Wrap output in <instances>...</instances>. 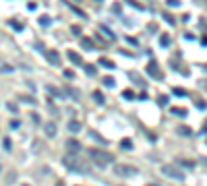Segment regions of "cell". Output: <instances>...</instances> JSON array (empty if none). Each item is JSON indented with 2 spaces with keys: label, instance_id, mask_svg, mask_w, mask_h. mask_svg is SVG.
<instances>
[{
  "label": "cell",
  "instance_id": "cell-37",
  "mask_svg": "<svg viewBox=\"0 0 207 186\" xmlns=\"http://www.w3.org/2000/svg\"><path fill=\"white\" fill-rule=\"evenodd\" d=\"M91 137H93V139H95V141H99V143H104V145H106V141L102 139V137H99V135H95V133H91Z\"/></svg>",
  "mask_w": 207,
  "mask_h": 186
},
{
  "label": "cell",
  "instance_id": "cell-48",
  "mask_svg": "<svg viewBox=\"0 0 207 186\" xmlns=\"http://www.w3.org/2000/svg\"><path fill=\"white\" fill-rule=\"evenodd\" d=\"M77 2H83V0H77Z\"/></svg>",
  "mask_w": 207,
  "mask_h": 186
},
{
  "label": "cell",
  "instance_id": "cell-45",
  "mask_svg": "<svg viewBox=\"0 0 207 186\" xmlns=\"http://www.w3.org/2000/svg\"><path fill=\"white\" fill-rule=\"evenodd\" d=\"M201 163H205L207 165V157H201Z\"/></svg>",
  "mask_w": 207,
  "mask_h": 186
},
{
  "label": "cell",
  "instance_id": "cell-9",
  "mask_svg": "<svg viewBox=\"0 0 207 186\" xmlns=\"http://www.w3.org/2000/svg\"><path fill=\"white\" fill-rule=\"evenodd\" d=\"M66 56H69V60H73L77 66H85V62H83V58L77 54V52H66Z\"/></svg>",
  "mask_w": 207,
  "mask_h": 186
},
{
  "label": "cell",
  "instance_id": "cell-43",
  "mask_svg": "<svg viewBox=\"0 0 207 186\" xmlns=\"http://www.w3.org/2000/svg\"><path fill=\"white\" fill-rule=\"evenodd\" d=\"M4 149H6V151L10 149V139H4Z\"/></svg>",
  "mask_w": 207,
  "mask_h": 186
},
{
  "label": "cell",
  "instance_id": "cell-21",
  "mask_svg": "<svg viewBox=\"0 0 207 186\" xmlns=\"http://www.w3.org/2000/svg\"><path fill=\"white\" fill-rule=\"evenodd\" d=\"M93 99H95L97 103H104V101H106V97H104L99 91H93Z\"/></svg>",
  "mask_w": 207,
  "mask_h": 186
},
{
  "label": "cell",
  "instance_id": "cell-4",
  "mask_svg": "<svg viewBox=\"0 0 207 186\" xmlns=\"http://www.w3.org/2000/svg\"><path fill=\"white\" fill-rule=\"evenodd\" d=\"M139 170L135 168V165H128V163H116V168H114V174L116 176H120V178H128V176H135Z\"/></svg>",
  "mask_w": 207,
  "mask_h": 186
},
{
  "label": "cell",
  "instance_id": "cell-8",
  "mask_svg": "<svg viewBox=\"0 0 207 186\" xmlns=\"http://www.w3.org/2000/svg\"><path fill=\"white\" fill-rule=\"evenodd\" d=\"M69 130H71L73 135H77V133L83 130V124L79 122V120H71V122H69Z\"/></svg>",
  "mask_w": 207,
  "mask_h": 186
},
{
  "label": "cell",
  "instance_id": "cell-7",
  "mask_svg": "<svg viewBox=\"0 0 207 186\" xmlns=\"http://www.w3.org/2000/svg\"><path fill=\"white\" fill-rule=\"evenodd\" d=\"M147 72H149L151 77H155V79H160V77H162V72H160V68H158V62H153V60L147 64Z\"/></svg>",
  "mask_w": 207,
  "mask_h": 186
},
{
  "label": "cell",
  "instance_id": "cell-46",
  "mask_svg": "<svg viewBox=\"0 0 207 186\" xmlns=\"http://www.w3.org/2000/svg\"><path fill=\"white\" fill-rule=\"evenodd\" d=\"M147 186H160V184H147Z\"/></svg>",
  "mask_w": 207,
  "mask_h": 186
},
{
  "label": "cell",
  "instance_id": "cell-25",
  "mask_svg": "<svg viewBox=\"0 0 207 186\" xmlns=\"http://www.w3.org/2000/svg\"><path fill=\"white\" fill-rule=\"evenodd\" d=\"M178 133H180V135H184V137H189V135H193L189 126H180V128H178Z\"/></svg>",
  "mask_w": 207,
  "mask_h": 186
},
{
  "label": "cell",
  "instance_id": "cell-27",
  "mask_svg": "<svg viewBox=\"0 0 207 186\" xmlns=\"http://www.w3.org/2000/svg\"><path fill=\"white\" fill-rule=\"evenodd\" d=\"M172 93H174V95H180V97H184V95H186V91H184V89H180V87H174Z\"/></svg>",
  "mask_w": 207,
  "mask_h": 186
},
{
  "label": "cell",
  "instance_id": "cell-17",
  "mask_svg": "<svg viewBox=\"0 0 207 186\" xmlns=\"http://www.w3.org/2000/svg\"><path fill=\"white\" fill-rule=\"evenodd\" d=\"M120 147H122L124 151H130V149H133V141L130 139H122L120 141Z\"/></svg>",
  "mask_w": 207,
  "mask_h": 186
},
{
  "label": "cell",
  "instance_id": "cell-3",
  "mask_svg": "<svg viewBox=\"0 0 207 186\" xmlns=\"http://www.w3.org/2000/svg\"><path fill=\"white\" fill-rule=\"evenodd\" d=\"M160 172L164 174L166 178H170V180H184V174H182V170L178 168V165H174V163H166L160 168Z\"/></svg>",
  "mask_w": 207,
  "mask_h": 186
},
{
  "label": "cell",
  "instance_id": "cell-28",
  "mask_svg": "<svg viewBox=\"0 0 207 186\" xmlns=\"http://www.w3.org/2000/svg\"><path fill=\"white\" fill-rule=\"evenodd\" d=\"M122 97H124V99H133V97H135V93L130 91V89H124V91H122Z\"/></svg>",
  "mask_w": 207,
  "mask_h": 186
},
{
  "label": "cell",
  "instance_id": "cell-14",
  "mask_svg": "<svg viewBox=\"0 0 207 186\" xmlns=\"http://www.w3.org/2000/svg\"><path fill=\"white\" fill-rule=\"evenodd\" d=\"M81 46L85 48V50H93V42H91V40H89V37H81Z\"/></svg>",
  "mask_w": 207,
  "mask_h": 186
},
{
  "label": "cell",
  "instance_id": "cell-35",
  "mask_svg": "<svg viewBox=\"0 0 207 186\" xmlns=\"http://www.w3.org/2000/svg\"><path fill=\"white\" fill-rule=\"evenodd\" d=\"M164 21L168 23V25H174V19H172L170 15H164Z\"/></svg>",
  "mask_w": 207,
  "mask_h": 186
},
{
  "label": "cell",
  "instance_id": "cell-16",
  "mask_svg": "<svg viewBox=\"0 0 207 186\" xmlns=\"http://www.w3.org/2000/svg\"><path fill=\"white\" fill-rule=\"evenodd\" d=\"M126 4H130L133 8H137V10H145V6L141 4V2H137V0H124Z\"/></svg>",
  "mask_w": 207,
  "mask_h": 186
},
{
  "label": "cell",
  "instance_id": "cell-31",
  "mask_svg": "<svg viewBox=\"0 0 207 186\" xmlns=\"http://www.w3.org/2000/svg\"><path fill=\"white\" fill-rule=\"evenodd\" d=\"M112 10H114V12H118V15H120V12H122V6H120V4H118V2H114V4H112Z\"/></svg>",
  "mask_w": 207,
  "mask_h": 186
},
{
  "label": "cell",
  "instance_id": "cell-26",
  "mask_svg": "<svg viewBox=\"0 0 207 186\" xmlns=\"http://www.w3.org/2000/svg\"><path fill=\"white\" fill-rule=\"evenodd\" d=\"M0 70H2V72H13L15 66H10V64H0Z\"/></svg>",
  "mask_w": 207,
  "mask_h": 186
},
{
  "label": "cell",
  "instance_id": "cell-34",
  "mask_svg": "<svg viewBox=\"0 0 207 186\" xmlns=\"http://www.w3.org/2000/svg\"><path fill=\"white\" fill-rule=\"evenodd\" d=\"M195 105H197V108H201V110H203V108H205L207 103H205V101H203V99H197V101H195Z\"/></svg>",
  "mask_w": 207,
  "mask_h": 186
},
{
  "label": "cell",
  "instance_id": "cell-29",
  "mask_svg": "<svg viewBox=\"0 0 207 186\" xmlns=\"http://www.w3.org/2000/svg\"><path fill=\"white\" fill-rule=\"evenodd\" d=\"M66 93H71V95H73V99H79V95H81V93L77 91V89H71V87L66 89Z\"/></svg>",
  "mask_w": 207,
  "mask_h": 186
},
{
  "label": "cell",
  "instance_id": "cell-44",
  "mask_svg": "<svg viewBox=\"0 0 207 186\" xmlns=\"http://www.w3.org/2000/svg\"><path fill=\"white\" fill-rule=\"evenodd\" d=\"M203 135H207V120H205V124H203V130H201Z\"/></svg>",
  "mask_w": 207,
  "mask_h": 186
},
{
  "label": "cell",
  "instance_id": "cell-20",
  "mask_svg": "<svg viewBox=\"0 0 207 186\" xmlns=\"http://www.w3.org/2000/svg\"><path fill=\"white\" fill-rule=\"evenodd\" d=\"M19 99H21V101H25V103H33V105H35V97H29V95H19Z\"/></svg>",
  "mask_w": 207,
  "mask_h": 186
},
{
  "label": "cell",
  "instance_id": "cell-30",
  "mask_svg": "<svg viewBox=\"0 0 207 186\" xmlns=\"http://www.w3.org/2000/svg\"><path fill=\"white\" fill-rule=\"evenodd\" d=\"M48 93H52V95H58V97H60V95H62V93L58 91V89H56V87H50V85H48Z\"/></svg>",
  "mask_w": 207,
  "mask_h": 186
},
{
  "label": "cell",
  "instance_id": "cell-10",
  "mask_svg": "<svg viewBox=\"0 0 207 186\" xmlns=\"http://www.w3.org/2000/svg\"><path fill=\"white\" fill-rule=\"evenodd\" d=\"M99 31H102V33L108 37V40H116V33H114L110 27H106V25H99Z\"/></svg>",
  "mask_w": 207,
  "mask_h": 186
},
{
  "label": "cell",
  "instance_id": "cell-24",
  "mask_svg": "<svg viewBox=\"0 0 207 186\" xmlns=\"http://www.w3.org/2000/svg\"><path fill=\"white\" fill-rule=\"evenodd\" d=\"M170 42H172V40H170V35H162V37H160V44H162V46H170Z\"/></svg>",
  "mask_w": 207,
  "mask_h": 186
},
{
  "label": "cell",
  "instance_id": "cell-22",
  "mask_svg": "<svg viewBox=\"0 0 207 186\" xmlns=\"http://www.w3.org/2000/svg\"><path fill=\"white\" fill-rule=\"evenodd\" d=\"M102 83H104L106 87H114V79H112V77H104V79H102Z\"/></svg>",
  "mask_w": 207,
  "mask_h": 186
},
{
  "label": "cell",
  "instance_id": "cell-33",
  "mask_svg": "<svg viewBox=\"0 0 207 186\" xmlns=\"http://www.w3.org/2000/svg\"><path fill=\"white\" fill-rule=\"evenodd\" d=\"M19 126H21V122H19V120H10V128H13V130H15V128H19Z\"/></svg>",
  "mask_w": 207,
  "mask_h": 186
},
{
  "label": "cell",
  "instance_id": "cell-32",
  "mask_svg": "<svg viewBox=\"0 0 207 186\" xmlns=\"http://www.w3.org/2000/svg\"><path fill=\"white\" fill-rule=\"evenodd\" d=\"M40 25H50V17H40Z\"/></svg>",
  "mask_w": 207,
  "mask_h": 186
},
{
  "label": "cell",
  "instance_id": "cell-19",
  "mask_svg": "<svg viewBox=\"0 0 207 186\" xmlns=\"http://www.w3.org/2000/svg\"><path fill=\"white\" fill-rule=\"evenodd\" d=\"M66 6H69V8H71V10L77 15V17H83V19H85V12H83V10H79L77 6H73V4H69V2H66Z\"/></svg>",
  "mask_w": 207,
  "mask_h": 186
},
{
  "label": "cell",
  "instance_id": "cell-6",
  "mask_svg": "<svg viewBox=\"0 0 207 186\" xmlns=\"http://www.w3.org/2000/svg\"><path fill=\"white\" fill-rule=\"evenodd\" d=\"M46 58H48V62L54 64V66L60 64V54H58L56 50H48V52H46Z\"/></svg>",
  "mask_w": 207,
  "mask_h": 186
},
{
  "label": "cell",
  "instance_id": "cell-23",
  "mask_svg": "<svg viewBox=\"0 0 207 186\" xmlns=\"http://www.w3.org/2000/svg\"><path fill=\"white\" fill-rule=\"evenodd\" d=\"M172 114H174V116H186V110H184V108H182V110H180V108H172Z\"/></svg>",
  "mask_w": 207,
  "mask_h": 186
},
{
  "label": "cell",
  "instance_id": "cell-11",
  "mask_svg": "<svg viewBox=\"0 0 207 186\" xmlns=\"http://www.w3.org/2000/svg\"><path fill=\"white\" fill-rule=\"evenodd\" d=\"M8 25H10L13 29H17V31H23V27H25V25H23L21 21H17V19H10V21H8Z\"/></svg>",
  "mask_w": 207,
  "mask_h": 186
},
{
  "label": "cell",
  "instance_id": "cell-47",
  "mask_svg": "<svg viewBox=\"0 0 207 186\" xmlns=\"http://www.w3.org/2000/svg\"><path fill=\"white\" fill-rule=\"evenodd\" d=\"M97 2H104V0H97Z\"/></svg>",
  "mask_w": 207,
  "mask_h": 186
},
{
  "label": "cell",
  "instance_id": "cell-13",
  "mask_svg": "<svg viewBox=\"0 0 207 186\" xmlns=\"http://www.w3.org/2000/svg\"><path fill=\"white\" fill-rule=\"evenodd\" d=\"M99 64H102V66H106V68H110V70H112V68H116V64H114L112 60H108V58H99Z\"/></svg>",
  "mask_w": 207,
  "mask_h": 186
},
{
  "label": "cell",
  "instance_id": "cell-18",
  "mask_svg": "<svg viewBox=\"0 0 207 186\" xmlns=\"http://www.w3.org/2000/svg\"><path fill=\"white\" fill-rule=\"evenodd\" d=\"M83 68H85V72H87L89 77H93V75H95V66H93V64H87V62H85V66H83Z\"/></svg>",
  "mask_w": 207,
  "mask_h": 186
},
{
  "label": "cell",
  "instance_id": "cell-36",
  "mask_svg": "<svg viewBox=\"0 0 207 186\" xmlns=\"http://www.w3.org/2000/svg\"><path fill=\"white\" fill-rule=\"evenodd\" d=\"M71 31H73V33H75V35H81V29H79V27H77V25H73V27H71Z\"/></svg>",
  "mask_w": 207,
  "mask_h": 186
},
{
  "label": "cell",
  "instance_id": "cell-5",
  "mask_svg": "<svg viewBox=\"0 0 207 186\" xmlns=\"http://www.w3.org/2000/svg\"><path fill=\"white\" fill-rule=\"evenodd\" d=\"M64 147L69 149V153H71V155H77V153L81 151V143H79V141H75V139H69L66 143H64Z\"/></svg>",
  "mask_w": 207,
  "mask_h": 186
},
{
  "label": "cell",
  "instance_id": "cell-39",
  "mask_svg": "<svg viewBox=\"0 0 207 186\" xmlns=\"http://www.w3.org/2000/svg\"><path fill=\"white\" fill-rule=\"evenodd\" d=\"M126 42H128V44H133V46H137V44H139V42H137V40H135V37H130V35H128V37H126Z\"/></svg>",
  "mask_w": 207,
  "mask_h": 186
},
{
  "label": "cell",
  "instance_id": "cell-12",
  "mask_svg": "<svg viewBox=\"0 0 207 186\" xmlns=\"http://www.w3.org/2000/svg\"><path fill=\"white\" fill-rule=\"evenodd\" d=\"M46 135H48V137H54V135H56V124H54V122H48V124H46Z\"/></svg>",
  "mask_w": 207,
  "mask_h": 186
},
{
  "label": "cell",
  "instance_id": "cell-40",
  "mask_svg": "<svg viewBox=\"0 0 207 186\" xmlns=\"http://www.w3.org/2000/svg\"><path fill=\"white\" fill-rule=\"evenodd\" d=\"M31 122L38 124V122H40V116H38V114H31Z\"/></svg>",
  "mask_w": 207,
  "mask_h": 186
},
{
  "label": "cell",
  "instance_id": "cell-38",
  "mask_svg": "<svg viewBox=\"0 0 207 186\" xmlns=\"http://www.w3.org/2000/svg\"><path fill=\"white\" fill-rule=\"evenodd\" d=\"M158 101H160V105H166V103H168V97H166V95H162Z\"/></svg>",
  "mask_w": 207,
  "mask_h": 186
},
{
  "label": "cell",
  "instance_id": "cell-41",
  "mask_svg": "<svg viewBox=\"0 0 207 186\" xmlns=\"http://www.w3.org/2000/svg\"><path fill=\"white\" fill-rule=\"evenodd\" d=\"M64 77H69V79H73V77H75V72H73V70H64Z\"/></svg>",
  "mask_w": 207,
  "mask_h": 186
},
{
  "label": "cell",
  "instance_id": "cell-49",
  "mask_svg": "<svg viewBox=\"0 0 207 186\" xmlns=\"http://www.w3.org/2000/svg\"><path fill=\"white\" fill-rule=\"evenodd\" d=\"M25 186H27V184H25Z\"/></svg>",
  "mask_w": 207,
  "mask_h": 186
},
{
  "label": "cell",
  "instance_id": "cell-1",
  "mask_svg": "<svg viewBox=\"0 0 207 186\" xmlns=\"http://www.w3.org/2000/svg\"><path fill=\"white\" fill-rule=\"evenodd\" d=\"M62 163H64V168L71 170V172H77V174H91L89 163H87V161H81V159L75 157V155H66V157L62 159Z\"/></svg>",
  "mask_w": 207,
  "mask_h": 186
},
{
  "label": "cell",
  "instance_id": "cell-42",
  "mask_svg": "<svg viewBox=\"0 0 207 186\" xmlns=\"http://www.w3.org/2000/svg\"><path fill=\"white\" fill-rule=\"evenodd\" d=\"M166 2H168V4H170V6H178V4H180V2H178V0H166Z\"/></svg>",
  "mask_w": 207,
  "mask_h": 186
},
{
  "label": "cell",
  "instance_id": "cell-2",
  "mask_svg": "<svg viewBox=\"0 0 207 186\" xmlns=\"http://www.w3.org/2000/svg\"><path fill=\"white\" fill-rule=\"evenodd\" d=\"M89 157H91L93 163L99 165V168H106V165L114 163V155H112L110 151H104V149H91V151H89Z\"/></svg>",
  "mask_w": 207,
  "mask_h": 186
},
{
  "label": "cell",
  "instance_id": "cell-15",
  "mask_svg": "<svg viewBox=\"0 0 207 186\" xmlns=\"http://www.w3.org/2000/svg\"><path fill=\"white\" fill-rule=\"evenodd\" d=\"M130 79L135 81V85H139V87H145V81H141V77H139L137 72H130Z\"/></svg>",
  "mask_w": 207,
  "mask_h": 186
}]
</instances>
